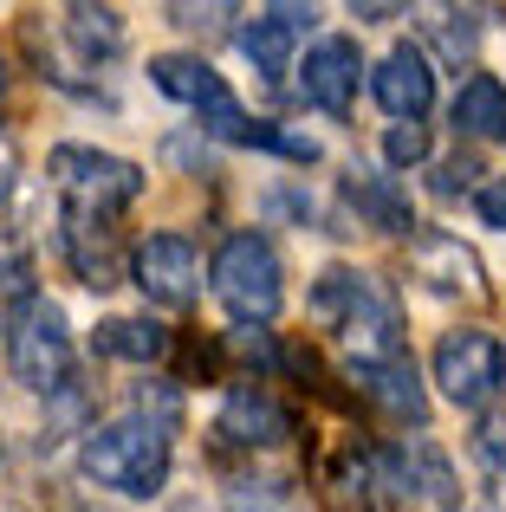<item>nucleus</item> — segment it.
<instances>
[{"mask_svg": "<svg viewBox=\"0 0 506 512\" xmlns=\"http://www.w3.org/2000/svg\"><path fill=\"white\" fill-rule=\"evenodd\" d=\"M150 85L163 91V98L189 104V111L202 117L195 130H208V137L241 143V150H273V156H286V163H318V143L312 137L279 130L273 117H247L241 98L228 91V78H221L202 52H156V59H150Z\"/></svg>", "mask_w": 506, "mask_h": 512, "instance_id": "f257e3e1", "label": "nucleus"}, {"mask_svg": "<svg viewBox=\"0 0 506 512\" xmlns=\"http://www.w3.org/2000/svg\"><path fill=\"white\" fill-rule=\"evenodd\" d=\"M169 467H176V428L150 422L137 409L91 422L78 435V474L117 500H156L169 487Z\"/></svg>", "mask_w": 506, "mask_h": 512, "instance_id": "f03ea898", "label": "nucleus"}, {"mask_svg": "<svg viewBox=\"0 0 506 512\" xmlns=\"http://www.w3.org/2000/svg\"><path fill=\"white\" fill-rule=\"evenodd\" d=\"M312 318L344 344V363H370V357H396L403 344V312L396 292L364 266H325L312 286Z\"/></svg>", "mask_w": 506, "mask_h": 512, "instance_id": "7ed1b4c3", "label": "nucleus"}, {"mask_svg": "<svg viewBox=\"0 0 506 512\" xmlns=\"http://www.w3.org/2000/svg\"><path fill=\"white\" fill-rule=\"evenodd\" d=\"M46 175L65 201V221H85V227H111L143 195V169L130 156L91 150V143H59L46 156Z\"/></svg>", "mask_w": 506, "mask_h": 512, "instance_id": "20e7f679", "label": "nucleus"}, {"mask_svg": "<svg viewBox=\"0 0 506 512\" xmlns=\"http://www.w3.org/2000/svg\"><path fill=\"white\" fill-rule=\"evenodd\" d=\"M208 286H215L221 305H228L234 325H266V318L286 305V260H279L273 234L234 227V234L215 247V260H208Z\"/></svg>", "mask_w": 506, "mask_h": 512, "instance_id": "39448f33", "label": "nucleus"}, {"mask_svg": "<svg viewBox=\"0 0 506 512\" xmlns=\"http://www.w3.org/2000/svg\"><path fill=\"white\" fill-rule=\"evenodd\" d=\"M7 363H13V383L26 396H65L78 376V344L72 325H65V305L33 292V299L13 305V325H7Z\"/></svg>", "mask_w": 506, "mask_h": 512, "instance_id": "423d86ee", "label": "nucleus"}, {"mask_svg": "<svg viewBox=\"0 0 506 512\" xmlns=\"http://www.w3.org/2000/svg\"><path fill=\"white\" fill-rule=\"evenodd\" d=\"M429 376L455 409H487V402L506 389V344L481 325H455L435 338Z\"/></svg>", "mask_w": 506, "mask_h": 512, "instance_id": "0eeeda50", "label": "nucleus"}, {"mask_svg": "<svg viewBox=\"0 0 506 512\" xmlns=\"http://www.w3.org/2000/svg\"><path fill=\"white\" fill-rule=\"evenodd\" d=\"M409 273H416V286L435 292V299H455V305H481L487 299L481 253H474L461 234H442V227H422V234L409 240Z\"/></svg>", "mask_w": 506, "mask_h": 512, "instance_id": "6e6552de", "label": "nucleus"}, {"mask_svg": "<svg viewBox=\"0 0 506 512\" xmlns=\"http://www.w3.org/2000/svg\"><path fill=\"white\" fill-rule=\"evenodd\" d=\"M130 286L143 292L150 305H195L202 292V253H195L189 234H150L130 247Z\"/></svg>", "mask_w": 506, "mask_h": 512, "instance_id": "1a4fd4ad", "label": "nucleus"}, {"mask_svg": "<svg viewBox=\"0 0 506 512\" xmlns=\"http://www.w3.org/2000/svg\"><path fill=\"white\" fill-rule=\"evenodd\" d=\"M357 85H364V52H357L351 33H325L305 46L299 59V98L325 117H351Z\"/></svg>", "mask_w": 506, "mask_h": 512, "instance_id": "9d476101", "label": "nucleus"}, {"mask_svg": "<svg viewBox=\"0 0 506 512\" xmlns=\"http://www.w3.org/2000/svg\"><path fill=\"white\" fill-rule=\"evenodd\" d=\"M344 376H351V389L377 415H390V422H403V428L429 422V389H422V370H416L409 350H396V357H370V363H344Z\"/></svg>", "mask_w": 506, "mask_h": 512, "instance_id": "9b49d317", "label": "nucleus"}, {"mask_svg": "<svg viewBox=\"0 0 506 512\" xmlns=\"http://www.w3.org/2000/svg\"><path fill=\"white\" fill-rule=\"evenodd\" d=\"M370 98H377L396 124H422L429 104H435V59L416 39H396L377 59V72H370Z\"/></svg>", "mask_w": 506, "mask_h": 512, "instance_id": "f8f14e48", "label": "nucleus"}, {"mask_svg": "<svg viewBox=\"0 0 506 512\" xmlns=\"http://www.w3.org/2000/svg\"><path fill=\"white\" fill-rule=\"evenodd\" d=\"M312 20H318L312 7H266V13H253V20L241 26V52H247V65L266 78V85H279V78L292 72V59H299Z\"/></svg>", "mask_w": 506, "mask_h": 512, "instance_id": "ddd939ff", "label": "nucleus"}, {"mask_svg": "<svg viewBox=\"0 0 506 512\" xmlns=\"http://www.w3.org/2000/svg\"><path fill=\"white\" fill-rule=\"evenodd\" d=\"M215 435L234 441V448H279V441L292 435V415L279 409V396L253 376V383H234L228 396H221Z\"/></svg>", "mask_w": 506, "mask_h": 512, "instance_id": "4468645a", "label": "nucleus"}, {"mask_svg": "<svg viewBox=\"0 0 506 512\" xmlns=\"http://www.w3.org/2000/svg\"><path fill=\"white\" fill-rule=\"evenodd\" d=\"M331 493L357 512H396L403 506V474H396V448H344L331 467Z\"/></svg>", "mask_w": 506, "mask_h": 512, "instance_id": "2eb2a0df", "label": "nucleus"}, {"mask_svg": "<svg viewBox=\"0 0 506 512\" xmlns=\"http://www.w3.org/2000/svg\"><path fill=\"white\" fill-rule=\"evenodd\" d=\"M344 201H351L377 234H396V240H416L422 234V227H416V201H409V188L396 182V175L351 169V175H344Z\"/></svg>", "mask_w": 506, "mask_h": 512, "instance_id": "dca6fc26", "label": "nucleus"}, {"mask_svg": "<svg viewBox=\"0 0 506 512\" xmlns=\"http://www.w3.org/2000/svg\"><path fill=\"white\" fill-rule=\"evenodd\" d=\"M396 474H403V500H422V506H455L461 487H455V467H448V454L435 448V441L409 435L403 448H396Z\"/></svg>", "mask_w": 506, "mask_h": 512, "instance_id": "f3484780", "label": "nucleus"}, {"mask_svg": "<svg viewBox=\"0 0 506 512\" xmlns=\"http://www.w3.org/2000/svg\"><path fill=\"white\" fill-rule=\"evenodd\" d=\"M59 247H65V260H72V273L85 279L91 292H111L117 279L130 273V260H117V247H111V227L65 221V227H59Z\"/></svg>", "mask_w": 506, "mask_h": 512, "instance_id": "a211bd4d", "label": "nucleus"}, {"mask_svg": "<svg viewBox=\"0 0 506 512\" xmlns=\"http://www.w3.org/2000/svg\"><path fill=\"white\" fill-rule=\"evenodd\" d=\"M59 33L72 39L78 65L98 72V65H111L117 52H124V13H117V7H65L59 13Z\"/></svg>", "mask_w": 506, "mask_h": 512, "instance_id": "6ab92c4d", "label": "nucleus"}, {"mask_svg": "<svg viewBox=\"0 0 506 512\" xmlns=\"http://www.w3.org/2000/svg\"><path fill=\"white\" fill-rule=\"evenodd\" d=\"M448 124L461 130V137H506V85L494 72H474L468 85L455 91V104H448Z\"/></svg>", "mask_w": 506, "mask_h": 512, "instance_id": "aec40b11", "label": "nucleus"}, {"mask_svg": "<svg viewBox=\"0 0 506 512\" xmlns=\"http://www.w3.org/2000/svg\"><path fill=\"white\" fill-rule=\"evenodd\" d=\"M169 325H156V318H104L98 331H91V350L98 357H124V363H163L169 357Z\"/></svg>", "mask_w": 506, "mask_h": 512, "instance_id": "412c9836", "label": "nucleus"}, {"mask_svg": "<svg viewBox=\"0 0 506 512\" xmlns=\"http://www.w3.org/2000/svg\"><path fill=\"white\" fill-rule=\"evenodd\" d=\"M422 26H429V39L442 46V59H455V65L481 52V13L474 7H435Z\"/></svg>", "mask_w": 506, "mask_h": 512, "instance_id": "4be33fe9", "label": "nucleus"}, {"mask_svg": "<svg viewBox=\"0 0 506 512\" xmlns=\"http://www.w3.org/2000/svg\"><path fill=\"white\" fill-rule=\"evenodd\" d=\"M221 512H299V500L279 480H241V487H228Z\"/></svg>", "mask_w": 506, "mask_h": 512, "instance_id": "5701e85b", "label": "nucleus"}, {"mask_svg": "<svg viewBox=\"0 0 506 512\" xmlns=\"http://www.w3.org/2000/svg\"><path fill=\"white\" fill-rule=\"evenodd\" d=\"M383 163H390V169L429 163V124H390V130H383Z\"/></svg>", "mask_w": 506, "mask_h": 512, "instance_id": "b1692460", "label": "nucleus"}, {"mask_svg": "<svg viewBox=\"0 0 506 512\" xmlns=\"http://www.w3.org/2000/svg\"><path fill=\"white\" fill-rule=\"evenodd\" d=\"M435 195H448V201H455V195H481V163H474L468 150L448 156V163L435 169Z\"/></svg>", "mask_w": 506, "mask_h": 512, "instance_id": "393cba45", "label": "nucleus"}, {"mask_svg": "<svg viewBox=\"0 0 506 512\" xmlns=\"http://www.w3.org/2000/svg\"><path fill=\"white\" fill-rule=\"evenodd\" d=\"M474 454L487 461V474H500V480H506V409L481 415V428H474Z\"/></svg>", "mask_w": 506, "mask_h": 512, "instance_id": "a878e982", "label": "nucleus"}, {"mask_svg": "<svg viewBox=\"0 0 506 512\" xmlns=\"http://www.w3.org/2000/svg\"><path fill=\"white\" fill-rule=\"evenodd\" d=\"M474 214H481L487 227H500V234H506V175L481 182V195H474Z\"/></svg>", "mask_w": 506, "mask_h": 512, "instance_id": "bb28decb", "label": "nucleus"}, {"mask_svg": "<svg viewBox=\"0 0 506 512\" xmlns=\"http://www.w3.org/2000/svg\"><path fill=\"white\" fill-rule=\"evenodd\" d=\"M13 182H20V143H13V130H0V208H7Z\"/></svg>", "mask_w": 506, "mask_h": 512, "instance_id": "cd10ccee", "label": "nucleus"}, {"mask_svg": "<svg viewBox=\"0 0 506 512\" xmlns=\"http://www.w3.org/2000/svg\"><path fill=\"white\" fill-rule=\"evenodd\" d=\"M448 512H500V506H494V500H455Z\"/></svg>", "mask_w": 506, "mask_h": 512, "instance_id": "c85d7f7f", "label": "nucleus"}, {"mask_svg": "<svg viewBox=\"0 0 506 512\" xmlns=\"http://www.w3.org/2000/svg\"><path fill=\"white\" fill-rule=\"evenodd\" d=\"M176 512H202V506H195V500H182V506H176Z\"/></svg>", "mask_w": 506, "mask_h": 512, "instance_id": "c756f323", "label": "nucleus"}, {"mask_svg": "<svg viewBox=\"0 0 506 512\" xmlns=\"http://www.w3.org/2000/svg\"><path fill=\"white\" fill-rule=\"evenodd\" d=\"M85 512H117V506H85Z\"/></svg>", "mask_w": 506, "mask_h": 512, "instance_id": "7c9ffc66", "label": "nucleus"}, {"mask_svg": "<svg viewBox=\"0 0 506 512\" xmlns=\"http://www.w3.org/2000/svg\"><path fill=\"white\" fill-rule=\"evenodd\" d=\"M0 91H7V65H0Z\"/></svg>", "mask_w": 506, "mask_h": 512, "instance_id": "2f4dec72", "label": "nucleus"}]
</instances>
